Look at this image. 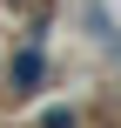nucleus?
<instances>
[{
  "label": "nucleus",
  "mask_w": 121,
  "mask_h": 128,
  "mask_svg": "<svg viewBox=\"0 0 121 128\" xmlns=\"http://www.w3.org/2000/svg\"><path fill=\"white\" fill-rule=\"evenodd\" d=\"M13 81H40V54H34V47H27L20 61H13Z\"/></svg>",
  "instance_id": "f257e3e1"
}]
</instances>
